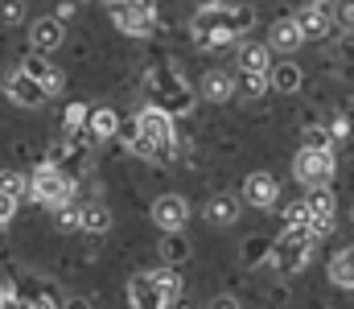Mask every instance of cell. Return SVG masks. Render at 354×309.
I'll return each mask as SVG.
<instances>
[{
	"instance_id": "cell-12",
	"label": "cell",
	"mask_w": 354,
	"mask_h": 309,
	"mask_svg": "<svg viewBox=\"0 0 354 309\" xmlns=\"http://www.w3.org/2000/svg\"><path fill=\"white\" fill-rule=\"evenodd\" d=\"M239 91V79L235 75H227V71H206L202 75V83H198V95L210 103H227L231 95Z\"/></svg>"
},
{
	"instance_id": "cell-18",
	"label": "cell",
	"mask_w": 354,
	"mask_h": 309,
	"mask_svg": "<svg viewBox=\"0 0 354 309\" xmlns=\"http://www.w3.org/2000/svg\"><path fill=\"white\" fill-rule=\"evenodd\" d=\"M153 285H157V301H161V306H174L177 297H181V277H177V268H157V272H153Z\"/></svg>"
},
{
	"instance_id": "cell-27",
	"label": "cell",
	"mask_w": 354,
	"mask_h": 309,
	"mask_svg": "<svg viewBox=\"0 0 354 309\" xmlns=\"http://www.w3.org/2000/svg\"><path fill=\"white\" fill-rule=\"evenodd\" d=\"M0 190H8V194L21 198V190H29V182H25L21 174H0Z\"/></svg>"
},
{
	"instance_id": "cell-11",
	"label": "cell",
	"mask_w": 354,
	"mask_h": 309,
	"mask_svg": "<svg viewBox=\"0 0 354 309\" xmlns=\"http://www.w3.org/2000/svg\"><path fill=\"white\" fill-rule=\"evenodd\" d=\"M185 218H189V203H185L181 194H161V198L153 203V223H157L161 231H181Z\"/></svg>"
},
{
	"instance_id": "cell-23",
	"label": "cell",
	"mask_w": 354,
	"mask_h": 309,
	"mask_svg": "<svg viewBox=\"0 0 354 309\" xmlns=\"http://www.w3.org/2000/svg\"><path fill=\"white\" fill-rule=\"evenodd\" d=\"M165 235V243H161V256L177 264V260H185V243H181V231H161Z\"/></svg>"
},
{
	"instance_id": "cell-33",
	"label": "cell",
	"mask_w": 354,
	"mask_h": 309,
	"mask_svg": "<svg viewBox=\"0 0 354 309\" xmlns=\"http://www.w3.org/2000/svg\"><path fill=\"white\" fill-rule=\"evenodd\" d=\"M99 4H107V8H111V4H115V0H99Z\"/></svg>"
},
{
	"instance_id": "cell-9",
	"label": "cell",
	"mask_w": 354,
	"mask_h": 309,
	"mask_svg": "<svg viewBox=\"0 0 354 309\" xmlns=\"http://www.w3.org/2000/svg\"><path fill=\"white\" fill-rule=\"evenodd\" d=\"M29 41H33L37 54L58 50V46L66 41V21H62V17H37V21L29 25Z\"/></svg>"
},
{
	"instance_id": "cell-16",
	"label": "cell",
	"mask_w": 354,
	"mask_h": 309,
	"mask_svg": "<svg viewBox=\"0 0 354 309\" xmlns=\"http://www.w3.org/2000/svg\"><path fill=\"white\" fill-rule=\"evenodd\" d=\"M330 281L338 289H354V247H342L330 256Z\"/></svg>"
},
{
	"instance_id": "cell-29",
	"label": "cell",
	"mask_w": 354,
	"mask_h": 309,
	"mask_svg": "<svg viewBox=\"0 0 354 309\" xmlns=\"http://www.w3.org/2000/svg\"><path fill=\"white\" fill-rule=\"evenodd\" d=\"M334 136H330V128H309L305 132V144H330Z\"/></svg>"
},
{
	"instance_id": "cell-4",
	"label": "cell",
	"mask_w": 354,
	"mask_h": 309,
	"mask_svg": "<svg viewBox=\"0 0 354 309\" xmlns=\"http://www.w3.org/2000/svg\"><path fill=\"white\" fill-rule=\"evenodd\" d=\"M111 21L128 37H149L157 29V12H153L149 0H115L111 4Z\"/></svg>"
},
{
	"instance_id": "cell-21",
	"label": "cell",
	"mask_w": 354,
	"mask_h": 309,
	"mask_svg": "<svg viewBox=\"0 0 354 309\" xmlns=\"http://www.w3.org/2000/svg\"><path fill=\"white\" fill-rule=\"evenodd\" d=\"M54 227L58 231H79L83 227V206H75V203L54 206Z\"/></svg>"
},
{
	"instance_id": "cell-24",
	"label": "cell",
	"mask_w": 354,
	"mask_h": 309,
	"mask_svg": "<svg viewBox=\"0 0 354 309\" xmlns=\"http://www.w3.org/2000/svg\"><path fill=\"white\" fill-rule=\"evenodd\" d=\"M284 223H288V227H309V223H313V214H309V203L301 198V203L284 206Z\"/></svg>"
},
{
	"instance_id": "cell-15",
	"label": "cell",
	"mask_w": 354,
	"mask_h": 309,
	"mask_svg": "<svg viewBox=\"0 0 354 309\" xmlns=\"http://www.w3.org/2000/svg\"><path fill=\"white\" fill-rule=\"evenodd\" d=\"M239 71H256V75H268V71H272V46L248 41V46L239 50Z\"/></svg>"
},
{
	"instance_id": "cell-26",
	"label": "cell",
	"mask_w": 354,
	"mask_h": 309,
	"mask_svg": "<svg viewBox=\"0 0 354 309\" xmlns=\"http://www.w3.org/2000/svg\"><path fill=\"white\" fill-rule=\"evenodd\" d=\"M334 21L342 29H354V0H334Z\"/></svg>"
},
{
	"instance_id": "cell-28",
	"label": "cell",
	"mask_w": 354,
	"mask_h": 309,
	"mask_svg": "<svg viewBox=\"0 0 354 309\" xmlns=\"http://www.w3.org/2000/svg\"><path fill=\"white\" fill-rule=\"evenodd\" d=\"M330 136H334V140H346V136H351V120H346V115H334Z\"/></svg>"
},
{
	"instance_id": "cell-34",
	"label": "cell",
	"mask_w": 354,
	"mask_h": 309,
	"mask_svg": "<svg viewBox=\"0 0 354 309\" xmlns=\"http://www.w3.org/2000/svg\"><path fill=\"white\" fill-rule=\"evenodd\" d=\"M351 227H354V206H351Z\"/></svg>"
},
{
	"instance_id": "cell-1",
	"label": "cell",
	"mask_w": 354,
	"mask_h": 309,
	"mask_svg": "<svg viewBox=\"0 0 354 309\" xmlns=\"http://www.w3.org/2000/svg\"><path fill=\"white\" fill-rule=\"evenodd\" d=\"M313 247H317V235H313L309 227H288V231L276 239V247H272V268H276V272H301V268L309 264Z\"/></svg>"
},
{
	"instance_id": "cell-7",
	"label": "cell",
	"mask_w": 354,
	"mask_h": 309,
	"mask_svg": "<svg viewBox=\"0 0 354 309\" xmlns=\"http://www.w3.org/2000/svg\"><path fill=\"white\" fill-rule=\"evenodd\" d=\"M4 95L17 103V107H41V103L50 100V95H46V87H41V79H37V75H29L25 66H21V71H12V75L4 79Z\"/></svg>"
},
{
	"instance_id": "cell-25",
	"label": "cell",
	"mask_w": 354,
	"mask_h": 309,
	"mask_svg": "<svg viewBox=\"0 0 354 309\" xmlns=\"http://www.w3.org/2000/svg\"><path fill=\"white\" fill-rule=\"evenodd\" d=\"M25 21V4L21 0H0V25H21Z\"/></svg>"
},
{
	"instance_id": "cell-2",
	"label": "cell",
	"mask_w": 354,
	"mask_h": 309,
	"mask_svg": "<svg viewBox=\"0 0 354 309\" xmlns=\"http://www.w3.org/2000/svg\"><path fill=\"white\" fill-rule=\"evenodd\" d=\"M334 169H338V161H334V149L330 144H301V153L292 157V174H297V182L309 190V186H330L334 182Z\"/></svg>"
},
{
	"instance_id": "cell-20",
	"label": "cell",
	"mask_w": 354,
	"mask_h": 309,
	"mask_svg": "<svg viewBox=\"0 0 354 309\" xmlns=\"http://www.w3.org/2000/svg\"><path fill=\"white\" fill-rule=\"evenodd\" d=\"M87 128L99 136V140H107V136H115V128H120V115H115L111 107H99V111H91V115H87Z\"/></svg>"
},
{
	"instance_id": "cell-32",
	"label": "cell",
	"mask_w": 354,
	"mask_h": 309,
	"mask_svg": "<svg viewBox=\"0 0 354 309\" xmlns=\"http://www.w3.org/2000/svg\"><path fill=\"white\" fill-rule=\"evenodd\" d=\"M8 301H12V297H8V285L0 281V306H8Z\"/></svg>"
},
{
	"instance_id": "cell-8",
	"label": "cell",
	"mask_w": 354,
	"mask_h": 309,
	"mask_svg": "<svg viewBox=\"0 0 354 309\" xmlns=\"http://www.w3.org/2000/svg\"><path fill=\"white\" fill-rule=\"evenodd\" d=\"M243 203L256 206V210H272L276 206V198H280V182L272 178V174H264V169H256V174H248L243 178Z\"/></svg>"
},
{
	"instance_id": "cell-3",
	"label": "cell",
	"mask_w": 354,
	"mask_h": 309,
	"mask_svg": "<svg viewBox=\"0 0 354 309\" xmlns=\"http://www.w3.org/2000/svg\"><path fill=\"white\" fill-rule=\"evenodd\" d=\"M29 198H33V203H46L50 210H54V206H62V203L75 198V182H71L62 169L41 165V169L29 178Z\"/></svg>"
},
{
	"instance_id": "cell-13",
	"label": "cell",
	"mask_w": 354,
	"mask_h": 309,
	"mask_svg": "<svg viewBox=\"0 0 354 309\" xmlns=\"http://www.w3.org/2000/svg\"><path fill=\"white\" fill-rule=\"evenodd\" d=\"M202 214H206L210 227H231V223L239 218V198H235V194H210Z\"/></svg>"
},
{
	"instance_id": "cell-19",
	"label": "cell",
	"mask_w": 354,
	"mask_h": 309,
	"mask_svg": "<svg viewBox=\"0 0 354 309\" xmlns=\"http://www.w3.org/2000/svg\"><path fill=\"white\" fill-rule=\"evenodd\" d=\"M111 227V210L103 203H83V227L79 231H87V235H103Z\"/></svg>"
},
{
	"instance_id": "cell-10",
	"label": "cell",
	"mask_w": 354,
	"mask_h": 309,
	"mask_svg": "<svg viewBox=\"0 0 354 309\" xmlns=\"http://www.w3.org/2000/svg\"><path fill=\"white\" fill-rule=\"evenodd\" d=\"M268 46H272V54H297V50L305 46V33H301L297 17L272 21V25H268Z\"/></svg>"
},
{
	"instance_id": "cell-17",
	"label": "cell",
	"mask_w": 354,
	"mask_h": 309,
	"mask_svg": "<svg viewBox=\"0 0 354 309\" xmlns=\"http://www.w3.org/2000/svg\"><path fill=\"white\" fill-rule=\"evenodd\" d=\"M128 297H132V306H145V309L161 306V301H157V285H153V272H136V277L128 281Z\"/></svg>"
},
{
	"instance_id": "cell-30",
	"label": "cell",
	"mask_w": 354,
	"mask_h": 309,
	"mask_svg": "<svg viewBox=\"0 0 354 309\" xmlns=\"http://www.w3.org/2000/svg\"><path fill=\"white\" fill-rule=\"evenodd\" d=\"M12 206H17V194H8V190H0V223H8V214H12Z\"/></svg>"
},
{
	"instance_id": "cell-22",
	"label": "cell",
	"mask_w": 354,
	"mask_h": 309,
	"mask_svg": "<svg viewBox=\"0 0 354 309\" xmlns=\"http://www.w3.org/2000/svg\"><path fill=\"white\" fill-rule=\"evenodd\" d=\"M239 87H243L248 95H256V100H260L268 87H272V79H268V75H256V71H239Z\"/></svg>"
},
{
	"instance_id": "cell-6",
	"label": "cell",
	"mask_w": 354,
	"mask_h": 309,
	"mask_svg": "<svg viewBox=\"0 0 354 309\" xmlns=\"http://www.w3.org/2000/svg\"><path fill=\"white\" fill-rule=\"evenodd\" d=\"M136 132H140L157 153H169V144H174V120H169L161 107H145V111L136 115Z\"/></svg>"
},
{
	"instance_id": "cell-5",
	"label": "cell",
	"mask_w": 354,
	"mask_h": 309,
	"mask_svg": "<svg viewBox=\"0 0 354 309\" xmlns=\"http://www.w3.org/2000/svg\"><path fill=\"white\" fill-rule=\"evenodd\" d=\"M297 25L305 33V41H326L334 33V4L330 0H301V12H297Z\"/></svg>"
},
{
	"instance_id": "cell-14",
	"label": "cell",
	"mask_w": 354,
	"mask_h": 309,
	"mask_svg": "<svg viewBox=\"0 0 354 309\" xmlns=\"http://www.w3.org/2000/svg\"><path fill=\"white\" fill-rule=\"evenodd\" d=\"M268 79H272V87H276L280 95H292V91H301V83H305V75H301V66H297V62H272Z\"/></svg>"
},
{
	"instance_id": "cell-31",
	"label": "cell",
	"mask_w": 354,
	"mask_h": 309,
	"mask_svg": "<svg viewBox=\"0 0 354 309\" xmlns=\"http://www.w3.org/2000/svg\"><path fill=\"white\" fill-rule=\"evenodd\" d=\"M194 4H198V8H223L227 0H194Z\"/></svg>"
}]
</instances>
